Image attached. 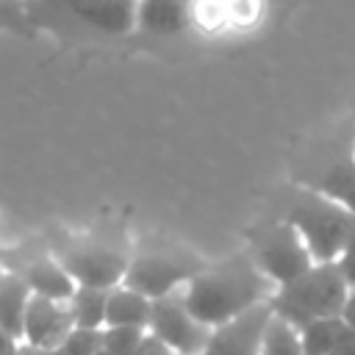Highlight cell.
<instances>
[{"instance_id": "15", "label": "cell", "mask_w": 355, "mask_h": 355, "mask_svg": "<svg viewBox=\"0 0 355 355\" xmlns=\"http://www.w3.org/2000/svg\"><path fill=\"white\" fill-rule=\"evenodd\" d=\"M31 297L33 291L25 283V277L19 272H6L0 283V324L19 341H22V324H25V311Z\"/></svg>"}, {"instance_id": "18", "label": "cell", "mask_w": 355, "mask_h": 355, "mask_svg": "<svg viewBox=\"0 0 355 355\" xmlns=\"http://www.w3.org/2000/svg\"><path fill=\"white\" fill-rule=\"evenodd\" d=\"M261 355H305L302 341H300V330L291 322L272 313V319L266 324V333H263Z\"/></svg>"}, {"instance_id": "29", "label": "cell", "mask_w": 355, "mask_h": 355, "mask_svg": "<svg viewBox=\"0 0 355 355\" xmlns=\"http://www.w3.org/2000/svg\"><path fill=\"white\" fill-rule=\"evenodd\" d=\"M100 355H105V352H100Z\"/></svg>"}, {"instance_id": "16", "label": "cell", "mask_w": 355, "mask_h": 355, "mask_svg": "<svg viewBox=\"0 0 355 355\" xmlns=\"http://www.w3.org/2000/svg\"><path fill=\"white\" fill-rule=\"evenodd\" d=\"M67 305H69L75 327H89V330H103L105 327V305H108V291L105 288L78 286Z\"/></svg>"}, {"instance_id": "3", "label": "cell", "mask_w": 355, "mask_h": 355, "mask_svg": "<svg viewBox=\"0 0 355 355\" xmlns=\"http://www.w3.org/2000/svg\"><path fill=\"white\" fill-rule=\"evenodd\" d=\"M347 297H349L347 280L341 277L336 261H327V263H313L294 283L275 288L269 302L280 319L291 322L300 330L313 319L341 316Z\"/></svg>"}, {"instance_id": "4", "label": "cell", "mask_w": 355, "mask_h": 355, "mask_svg": "<svg viewBox=\"0 0 355 355\" xmlns=\"http://www.w3.org/2000/svg\"><path fill=\"white\" fill-rule=\"evenodd\" d=\"M250 255H252V261L269 277V283L275 288L294 283L297 277H302L316 263L311 258L302 236L297 233V227L288 219L258 230L255 239H252Z\"/></svg>"}, {"instance_id": "21", "label": "cell", "mask_w": 355, "mask_h": 355, "mask_svg": "<svg viewBox=\"0 0 355 355\" xmlns=\"http://www.w3.org/2000/svg\"><path fill=\"white\" fill-rule=\"evenodd\" d=\"M336 266H338V272H341V277L347 280V286H349V291H355V239L347 244V250L336 258Z\"/></svg>"}, {"instance_id": "7", "label": "cell", "mask_w": 355, "mask_h": 355, "mask_svg": "<svg viewBox=\"0 0 355 355\" xmlns=\"http://www.w3.org/2000/svg\"><path fill=\"white\" fill-rule=\"evenodd\" d=\"M158 341H164L175 355H202L205 341L211 336V327L202 324L183 302L180 291L153 300L150 327Z\"/></svg>"}, {"instance_id": "2", "label": "cell", "mask_w": 355, "mask_h": 355, "mask_svg": "<svg viewBox=\"0 0 355 355\" xmlns=\"http://www.w3.org/2000/svg\"><path fill=\"white\" fill-rule=\"evenodd\" d=\"M286 219L297 227L316 263L336 261L355 239V214L308 186L291 194Z\"/></svg>"}, {"instance_id": "24", "label": "cell", "mask_w": 355, "mask_h": 355, "mask_svg": "<svg viewBox=\"0 0 355 355\" xmlns=\"http://www.w3.org/2000/svg\"><path fill=\"white\" fill-rule=\"evenodd\" d=\"M330 355H355V333L347 327V333H344V338L333 347V352Z\"/></svg>"}, {"instance_id": "23", "label": "cell", "mask_w": 355, "mask_h": 355, "mask_svg": "<svg viewBox=\"0 0 355 355\" xmlns=\"http://www.w3.org/2000/svg\"><path fill=\"white\" fill-rule=\"evenodd\" d=\"M19 347H22V341L14 338V336L0 324V355H19Z\"/></svg>"}, {"instance_id": "1", "label": "cell", "mask_w": 355, "mask_h": 355, "mask_svg": "<svg viewBox=\"0 0 355 355\" xmlns=\"http://www.w3.org/2000/svg\"><path fill=\"white\" fill-rule=\"evenodd\" d=\"M275 286L258 269L252 255H233L214 266H202L180 291L186 308L208 327H216L266 300Z\"/></svg>"}, {"instance_id": "5", "label": "cell", "mask_w": 355, "mask_h": 355, "mask_svg": "<svg viewBox=\"0 0 355 355\" xmlns=\"http://www.w3.org/2000/svg\"><path fill=\"white\" fill-rule=\"evenodd\" d=\"M202 269L197 258L180 250H147L130 258L125 272V286L136 288L139 294L150 300L169 297L175 291H183V286Z\"/></svg>"}, {"instance_id": "26", "label": "cell", "mask_w": 355, "mask_h": 355, "mask_svg": "<svg viewBox=\"0 0 355 355\" xmlns=\"http://www.w3.org/2000/svg\"><path fill=\"white\" fill-rule=\"evenodd\" d=\"M19 355H61V349H42V347H19Z\"/></svg>"}, {"instance_id": "25", "label": "cell", "mask_w": 355, "mask_h": 355, "mask_svg": "<svg viewBox=\"0 0 355 355\" xmlns=\"http://www.w3.org/2000/svg\"><path fill=\"white\" fill-rule=\"evenodd\" d=\"M341 319H344V324L355 333V291H349V297H347V302H344V311H341Z\"/></svg>"}, {"instance_id": "9", "label": "cell", "mask_w": 355, "mask_h": 355, "mask_svg": "<svg viewBox=\"0 0 355 355\" xmlns=\"http://www.w3.org/2000/svg\"><path fill=\"white\" fill-rule=\"evenodd\" d=\"M72 327H75V322H72L67 302L33 294L28 302V311H25L22 344L42 347V349H58Z\"/></svg>"}, {"instance_id": "27", "label": "cell", "mask_w": 355, "mask_h": 355, "mask_svg": "<svg viewBox=\"0 0 355 355\" xmlns=\"http://www.w3.org/2000/svg\"><path fill=\"white\" fill-rule=\"evenodd\" d=\"M3 277H6V272H3V266H0V283H3Z\"/></svg>"}, {"instance_id": "12", "label": "cell", "mask_w": 355, "mask_h": 355, "mask_svg": "<svg viewBox=\"0 0 355 355\" xmlns=\"http://www.w3.org/2000/svg\"><path fill=\"white\" fill-rule=\"evenodd\" d=\"M194 0H139L136 25L150 33H180L189 28Z\"/></svg>"}, {"instance_id": "14", "label": "cell", "mask_w": 355, "mask_h": 355, "mask_svg": "<svg viewBox=\"0 0 355 355\" xmlns=\"http://www.w3.org/2000/svg\"><path fill=\"white\" fill-rule=\"evenodd\" d=\"M153 300L139 294L136 288L119 283L108 291L105 305V327H150Z\"/></svg>"}, {"instance_id": "17", "label": "cell", "mask_w": 355, "mask_h": 355, "mask_svg": "<svg viewBox=\"0 0 355 355\" xmlns=\"http://www.w3.org/2000/svg\"><path fill=\"white\" fill-rule=\"evenodd\" d=\"M344 333H347V324L341 316H324L300 327V341L305 355H330L333 347L344 338Z\"/></svg>"}, {"instance_id": "13", "label": "cell", "mask_w": 355, "mask_h": 355, "mask_svg": "<svg viewBox=\"0 0 355 355\" xmlns=\"http://www.w3.org/2000/svg\"><path fill=\"white\" fill-rule=\"evenodd\" d=\"M19 275L25 277V283L31 286L33 294L47 297V300H58V302H69V297L78 288V283L61 266V261L55 255L53 258H36V261H31Z\"/></svg>"}, {"instance_id": "19", "label": "cell", "mask_w": 355, "mask_h": 355, "mask_svg": "<svg viewBox=\"0 0 355 355\" xmlns=\"http://www.w3.org/2000/svg\"><path fill=\"white\" fill-rule=\"evenodd\" d=\"M147 330L144 327H103V352L105 355H133Z\"/></svg>"}, {"instance_id": "10", "label": "cell", "mask_w": 355, "mask_h": 355, "mask_svg": "<svg viewBox=\"0 0 355 355\" xmlns=\"http://www.w3.org/2000/svg\"><path fill=\"white\" fill-rule=\"evenodd\" d=\"M300 186H308V189L341 202L344 208H349L355 214V147H352V141L338 147L333 155H327L322 161V166L305 172L300 178Z\"/></svg>"}, {"instance_id": "20", "label": "cell", "mask_w": 355, "mask_h": 355, "mask_svg": "<svg viewBox=\"0 0 355 355\" xmlns=\"http://www.w3.org/2000/svg\"><path fill=\"white\" fill-rule=\"evenodd\" d=\"M58 349H61V355H100L103 352V330L72 327Z\"/></svg>"}, {"instance_id": "22", "label": "cell", "mask_w": 355, "mask_h": 355, "mask_svg": "<svg viewBox=\"0 0 355 355\" xmlns=\"http://www.w3.org/2000/svg\"><path fill=\"white\" fill-rule=\"evenodd\" d=\"M133 355H175L164 341H158L150 330H147V336H144V341H141V347L133 352Z\"/></svg>"}, {"instance_id": "11", "label": "cell", "mask_w": 355, "mask_h": 355, "mask_svg": "<svg viewBox=\"0 0 355 355\" xmlns=\"http://www.w3.org/2000/svg\"><path fill=\"white\" fill-rule=\"evenodd\" d=\"M75 19L103 33H128L136 25L139 0H58Z\"/></svg>"}, {"instance_id": "6", "label": "cell", "mask_w": 355, "mask_h": 355, "mask_svg": "<svg viewBox=\"0 0 355 355\" xmlns=\"http://www.w3.org/2000/svg\"><path fill=\"white\" fill-rule=\"evenodd\" d=\"M55 258L72 275V280L78 286L105 288V291H111L114 286H119L125 280V272L130 263V258L125 252H119L111 244H100V241L64 244V247H58Z\"/></svg>"}, {"instance_id": "8", "label": "cell", "mask_w": 355, "mask_h": 355, "mask_svg": "<svg viewBox=\"0 0 355 355\" xmlns=\"http://www.w3.org/2000/svg\"><path fill=\"white\" fill-rule=\"evenodd\" d=\"M272 313H275L272 302L266 300V302L211 327L202 355H261L263 333H266Z\"/></svg>"}, {"instance_id": "28", "label": "cell", "mask_w": 355, "mask_h": 355, "mask_svg": "<svg viewBox=\"0 0 355 355\" xmlns=\"http://www.w3.org/2000/svg\"><path fill=\"white\" fill-rule=\"evenodd\" d=\"M352 147H355V136H352Z\"/></svg>"}]
</instances>
